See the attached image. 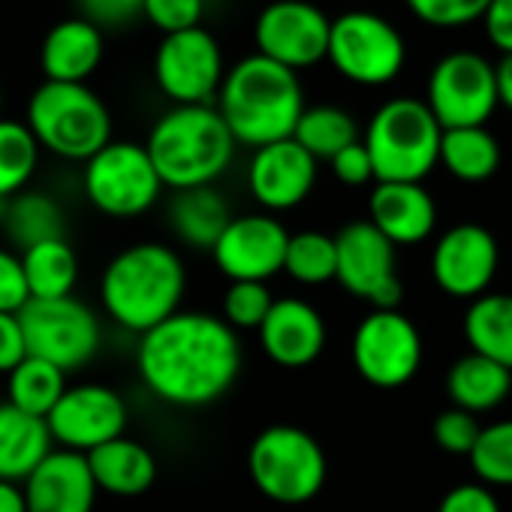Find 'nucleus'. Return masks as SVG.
Here are the masks:
<instances>
[{
    "label": "nucleus",
    "mask_w": 512,
    "mask_h": 512,
    "mask_svg": "<svg viewBox=\"0 0 512 512\" xmlns=\"http://www.w3.org/2000/svg\"><path fill=\"white\" fill-rule=\"evenodd\" d=\"M82 187L88 202L109 217H139L154 208L163 193L145 145L115 139L85 160Z\"/></svg>",
    "instance_id": "10"
},
{
    "label": "nucleus",
    "mask_w": 512,
    "mask_h": 512,
    "mask_svg": "<svg viewBox=\"0 0 512 512\" xmlns=\"http://www.w3.org/2000/svg\"><path fill=\"white\" fill-rule=\"evenodd\" d=\"M187 269L178 250L160 241H139L112 256L100 278L106 317L133 335H145L181 311Z\"/></svg>",
    "instance_id": "3"
},
{
    "label": "nucleus",
    "mask_w": 512,
    "mask_h": 512,
    "mask_svg": "<svg viewBox=\"0 0 512 512\" xmlns=\"http://www.w3.org/2000/svg\"><path fill=\"white\" fill-rule=\"evenodd\" d=\"M500 266L497 238L479 223H458L440 235L431 253V275L452 299H479L488 293Z\"/></svg>",
    "instance_id": "18"
},
{
    "label": "nucleus",
    "mask_w": 512,
    "mask_h": 512,
    "mask_svg": "<svg viewBox=\"0 0 512 512\" xmlns=\"http://www.w3.org/2000/svg\"><path fill=\"white\" fill-rule=\"evenodd\" d=\"M241 341L220 317L178 311L139 335L136 368L145 389L169 407L196 410L220 401L241 374Z\"/></svg>",
    "instance_id": "1"
},
{
    "label": "nucleus",
    "mask_w": 512,
    "mask_h": 512,
    "mask_svg": "<svg viewBox=\"0 0 512 512\" xmlns=\"http://www.w3.org/2000/svg\"><path fill=\"white\" fill-rule=\"evenodd\" d=\"M440 163L458 181L479 184L488 181L500 166V145L485 127L443 130L440 136Z\"/></svg>",
    "instance_id": "31"
},
{
    "label": "nucleus",
    "mask_w": 512,
    "mask_h": 512,
    "mask_svg": "<svg viewBox=\"0 0 512 512\" xmlns=\"http://www.w3.org/2000/svg\"><path fill=\"white\" fill-rule=\"evenodd\" d=\"M275 296L269 284L256 281H232L223 293V323L232 332H256L263 326L266 314L272 311Z\"/></svg>",
    "instance_id": "37"
},
{
    "label": "nucleus",
    "mask_w": 512,
    "mask_h": 512,
    "mask_svg": "<svg viewBox=\"0 0 512 512\" xmlns=\"http://www.w3.org/2000/svg\"><path fill=\"white\" fill-rule=\"evenodd\" d=\"M497 79V103H503L512 112V55H503V61L494 67Z\"/></svg>",
    "instance_id": "47"
},
{
    "label": "nucleus",
    "mask_w": 512,
    "mask_h": 512,
    "mask_svg": "<svg viewBox=\"0 0 512 512\" xmlns=\"http://www.w3.org/2000/svg\"><path fill=\"white\" fill-rule=\"evenodd\" d=\"M247 470L260 494L284 506H299L323 491L329 461L317 437L305 428L269 425L250 443Z\"/></svg>",
    "instance_id": "7"
},
{
    "label": "nucleus",
    "mask_w": 512,
    "mask_h": 512,
    "mask_svg": "<svg viewBox=\"0 0 512 512\" xmlns=\"http://www.w3.org/2000/svg\"><path fill=\"white\" fill-rule=\"evenodd\" d=\"M437 512H500V503L488 485H455L443 494Z\"/></svg>",
    "instance_id": "43"
},
{
    "label": "nucleus",
    "mask_w": 512,
    "mask_h": 512,
    "mask_svg": "<svg viewBox=\"0 0 512 512\" xmlns=\"http://www.w3.org/2000/svg\"><path fill=\"white\" fill-rule=\"evenodd\" d=\"M79 7H82V19H88L103 31V28H121L136 22L142 16L145 0H79Z\"/></svg>",
    "instance_id": "42"
},
{
    "label": "nucleus",
    "mask_w": 512,
    "mask_h": 512,
    "mask_svg": "<svg viewBox=\"0 0 512 512\" xmlns=\"http://www.w3.org/2000/svg\"><path fill=\"white\" fill-rule=\"evenodd\" d=\"M509 389H512V371L479 353L461 356L446 374V395L452 398V407L473 416L500 407Z\"/></svg>",
    "instance_id": "27"
},
{
    "label": "nucleus",
    "mask_w": 512,
    "mask_h": 512,
    "mask_svg": "<svg viewBox=\"0 0 512 512\" xmlns=\"http://www.w3.org/2000/svg\"><path fill=\"white\" fill-rule=\"evenodd\" d=\"M0 226H4L7 238L19 250H28L52 238H67L61 205L49 193H40V190H22L13 199H7Z\"/></svg>",
    "instance_id": "30"
},
{
    "label": "nucleus",
    "mask_w": 512,
    "mask_h": 512,
    "mask_svg": "<svg viewBox=\"0 0 512 512\" xmlns=\"http://www.w3.org/2000/svg\"><path fill=\"white\" fill-rule=\"evenodd\" d=\"M40 163V145L28 124L0 118V202L28 190Z\"/></svg>",
    "instance_id": "34"
},
{
    "label": "nucleus",
    "mask_w": 512,
    "mask_h": 512,
    "mask_svg": "<svg viewBox=\"0 0 512 512\" xmlns=\"http://www.w3.org/2000/svg\"><path fill=\"white\" fill-rule=\"evenodd\" d=\"M467 458L482 485H512V419L482 428Z\"/></svg>",
    "instance_id": "36"
},
{
    "label": "nucleus",
    "mask_w": 512,
    "mask_h": 512,
    "mask_svg": "<svg viewBox=\"0 0 512 512\" xmlns=\"http://www.w3.org/2000/svg\"><path fill=\"white\" fill-rule=\"evenodd\" d=\"M28 512H94L97 482L88 458L70 449H52L22 482Z\"/></svg>",
    "instance_id": "21"
},
{
    "label": "nucleus",
    "mask_w": 512,
    "mask_h": 512,
    "mask_svg": "<svg viewBox=\"0 0 512 512\" xmlns=\"http://www.w3.org/2000/svg\"><path fill=\"white\" fill-rule=\"evenodd\" d=\"M55 449L46 419L28 416L13 404H0V479L25 482Z\"/></svg>",
    "instance_id": "25"
},
{
    "label": "nucleus",
    "mask_w": 512,
    "mask_h": 512,
    "mask_svg": "<svg viewBox=\"0 0 512 512\" xmlns=\"http://www.w3.org/2000/svg\"><path fill=\"white\" fill-rule=\"evenodd\" d=\"M290 232L272 214H241L232 217L211 247L214 266L223 278L232 281H256L269 284L284 272Z\"/></svg>",
    "instance_id": "17"
},
{
    "label": "nucleus",
    "mask_w": 512,
    "mask_h": 512,
    "mask_svg": "<svg viewBox=\"0 0 512 512\" xmlns=\"http://www.w3.org/2000/svg\"><path fill=\"white\" fill-rule=\"evenodd\" d=\"M31 302L22 256L10 247H0V314H19Z\"/></svg>",
    "instance_id": "41"
},
{
    "label": "nucleus",
    "mask_w": 512,
    "mask_h": 512,
    "mask_svg": "<svg viewBox=\"0 0 512 512\" xmlns=\"http://www.w3.org/2000/svg\"><path fill=\"white\" fill-rule=\"evenodd\" d=\"M368 223L395 247L419 244L434 232L437 205L422 184L377 181L368 199Z\"/></svg>",
    "instance_id": "22"
},
{
    "label": "nucleus",
    "mask_w": 512,
    "mask_h": 512,
    "mask_svg": "<svg viewBox=\"0 0 512 512\" xmlns=\"http://www.w3.org/2000/svg\"><path fill=\"white\" fill-rule=\"evenodd\" d=\"M28 130L40 151L64 160H91L112 142V115L88 85L43 82L28 100Z\"/></svg>",
    "instance_id": "5"
},
{
    "label": "nucleus",
    "mask_w": 512,
    "mask_h": 512,
    "mask_svg": "<svg viewBox=\"0 0 512 512\" xmlns=\"http://www.w3.org/2000/svg\"><path fill=\"white\" fill-rule=\"evenodd\" d=\"M353 365L359 377L377 389L410 383L422 365V335L398 308L371 311L353 332Z\"/></svg>",
    "instance_id": "13"
},
{
    "label": "nucleus",
    "mask_w": 512,
    "mask_h": 512,
    "mask_svg": "<svg viewBox=\"0 0 512 512\" xmlns=\"http://www.w3.org/2000/svg\"><path fill=\"white\" fill-rule=\"evenodd\" d=\"M214 109L229 127L235 145L256 151L293 139L299 115L305 112L299 73L263 55H247L223 73Z\"/></svg>",
    "instance_id": "2"
},
{
    "label": "nucleus",
    "mask_w": 512,
    "mask_h": 512,
    "mask_svg": "<svg viewBox=\"0 0 512 512\" xmlns=\"http://www.w3.org/2000/svg\"><path fill=\"white\" fill-rule=\"evenodd\" d=\"M91 476L97 482V491L115 494V497H139L145 494L157 479V458L154 452L130 437H115L94 452L85 455Z\"/></svg>",
    "instance_id": "24"
},
{
    "label": "nucleus",
    "mask_w": 512,
    "mask_h": 512,
    "mask_svg": "<svg viewBox=\"0 0 512 512\" xmlns=\"http://www.w3.org/2000/svg\"><path fill=\"white\" fill-rule=\"evenodd\" d=\"M0 512H28L25 491L19 482H4L0 479Z\"/></svg>",
    "instance_id": "48"
},
{
    "label": "nucleus",
    "mask_w": 512,
    "mask_h": 512,
    "mask_svg": "<svg viewBox=\"0 0 512 512\" xmlns=\"http://www.w3.org/2000/svg\"><path fill=\"white\" fill-rule=\"evenodd\" d=\"M326 61L356 85H389L407 61L404 37L377 13L353 10L332 22Z\"/></svg>",
    "instance_id": "9"
},
{
    "label": "nucleus",
    "mask_w": 512,
    "mask_h": 512,
    "mask_svg": "<svg viewBox=\"0 0 512 512\" xmlns=\"http://www.w3.org/2000/svg\"><path fill=\"white\" fill-rule=\"evenodd\" d=\"M329 163H332L335 178L347 187H362V184L374 181V166H371V157H368L362 139L347 145L344 151H338Z\"/></svg>",
    "instance_id": "44"
},
{
    "label": "nucleus",
    "mask_w": 512,
    "mask_h": 512,
    "mask_svg": "<svg viewBox=\"0 0 512 512\" xmlns=\"http://www.w3.org/2000/svg\"><path fill=\"white\" fill-rule=\"evenodd\" d=\"M7 392H10L7 404H13L28 416L46 419L61 401V395L67 392V374L43 359L28 356L7 374Z\"/></svg>",
    "instance_id": "32"
},
{
    "label": "nucleus",
    "mask_w": 512,
    "mask_h": 512,
    "mask_svg": "<svg viewBox=\"0 0 512 512\" xmlns=\"http://www.w3.org/2000/svg\"><path fill=\"white\" fill-rule=\"evenodd\" d=\"M482 425L476 422L473 413H464L458 407H449L437 416L434 422V440L440 449L452 452V455H470L476 437H479Z\"/></svg>",
    "instance_id": "40"
},
{
    "label": "nucleus",
    "mask_w": 512,
    "mask_h": 512,
    "mask_svg": "<svg viewBox=\"0 0 512 512\" xmlns=\"http://www.w3.org/2000/svg\"><path fill=\"white\" fill-rule=\"evenodd\" d=\"M166 220H169L172 235L181 244L211 253V247L223 235L226 223L232 220V211H229V202L211 184V187L175 190Z\"/></svg>",
    "instance_id": "26"
},
{
    "label": "nucleus",
    "mask_w": 512,
    "mask_h": 512,
    "mask_svg": "<svg viewBox=\"0 0 512 512\" xmlns=\"http://www.w3.org/2000/svg\"><path fill=\"white\" fill-rule=\"evenodd\" d=\"M332 19L308 0H275L253 25L256 55L293 73L326 61Z\"/></svg>",
    "instance_id": "15"
},
{
    "label": "nucleus",
    "mask_w": 512,
    "mask_h": 512,
    "mask_svg": "<svg viewBox=\"0 0 512 512\" xmlns=\"http://www.w3.org/2000/svg\"><path fill=\"white\" fill-rule=\"evenodd\" d=\"M145 151L160 184L175 190L211 187L235 157V139L214 106H172L151 130Z\"/></svg>",
    "instance_id": "4"
},
{
    "label": "nucleus",
    "mask_w": 512,
    "mask_h": 512,
    "mask_svg": "<svg viewBox=\"0 0 512 512\" xmlns=\"http://www.w3.org/2000/svg\"><path fill=\"white\" fill-rule=\"evenodd\" d=\"M223 73V52L202 25L181 34H166L157 46L154 79L175 106H211Z\"/></svg>",
    "instance_id": "14"
},
{
    "label": "nucleus",
    "mask_w": 512,
    "mask_h": 512,
    "mask_svg": "<svg viewBox=\"0 0 512 512\" xmlns=\"http://www.w3.org/2000/svg\"><path fill=\"white\" fill-rule=\"evenodd\" d=\"M335 281L374 311H392L404 299L395 244L368 220L347 223L335 235Z\"/></svg>",
    "instance_id": "11"
},
{
    "label": "nucleus",
    "mask_w": 512,
    "mask_h": 512,
    "mask_svg": "<svg viewBox=\"0 0 512 512\" xmlns=\"http://www.w3.org/2000/svg\"><path fill=\"white\" fill-rule=\"evenodd\" d=\"M205 13V0H145L142 16L166 34H181L199 28Z\"/></svg>",
    "instance_id": "39"
},
{
    "label": "nucleus",
    "mask_w": 512,
    "mask_h": 512,
    "mask_svg": "<svg viewBox=\"0 0 512 512\" xmlns=\"http://www.w3.org/2000/svg\"><path fill=\"white\" fill-rule=\"evenodd\" d=\"M317 184V160L293 139H281L256 148L247 166L250 196L272 211H290L302 205Z\"/></svg>",
    "instance_id": "19"
},
{
    "label": "nucleus",
    "mask_w": 512,
    "mask_h": 512,
    "mask_svg": "<svg viewBox=\"0 0 512 512\" xmlns=\"http://www.w3.org/2000/svg\"><path fill=\"white\" fill-rule=\"evenodd\" d=\"M25 359H28V347H25L19 314H0V374H10Z\"/></svg>",
    "instance_id": "45"
},
{
    "label": "nucleus",
    "mask_w": 512,
    "mask_h": 512,
    "mask_svg": "<svg viewBox=\"0 0 512 512\" xmlns=\"http://www.w3.org/2000/svg\"><path fill=\"white\" fill-rule=\"evenodd\" d=\"M491 0H407L410 13L431 28H464L482 22Z\"/></svg>",
    "instance_id": "38"
},
{
    "label": "nucleus",
    "mask_w": 512,
    "mask_h": 512,
    "mask_svg": "<svg viewBox=\"0 0 512 512\" xmlns=\"http://www.w3.org/2000/svg\"><path fill=\"white\" fill-rule=\"evenodd\" d=\"M464 338L470 353H479L512 371V296L485 293L464 314Z\"/></svg>",
    "instance_id": "28"
},
{
    "label": "nucleus",
    "mask_w": 512,
    "mask_h": 512,
    "mask_svg": "<svg viewBox=\"0 0 512 512\" xmlns=\"http://www.w3.org/2000/svg\"><path fill=\"white\" fill-rule=\"evenodd\" d=\"M293 142H299L320 163L359 142V127L356 118L341 106H305L293 130Z\"/></svg>",
    "instance_id": "33"
},
{
    "label": "nucleus",
    "mask_w": 512,
    "mask_h": 512,
    "mask_svg": "<svg viewBox=\"0 0 512 512\" xmlns=\"http://www.w3.org/2000/svg\"><path fill=\"white\" fill-rule=\"evenodd\" d=\"M31 299H67L79 284V256L67 238H52L19 253Z\"/></svg>",
    "instance_id": "29"
},
{
    "label": "nucleus",
    "mask_w": 512,
    "mask_h": 512,
    "mask_svg": "<svg viewBox=\"0 0 512 512\" xmlns=\"http://www.w3.org/2000/svg\"><path fill=\"white\" fill-rule=\"evenodd\" d=\"M440 124L425 100L395 97L383 103L365 130V151L374 166V181L422 184L440 163Z\"/></svg>",
    "instance_id": "6"
},
{
    "label": "nucleus",
    "mask_w": 512,
    "mask_h": 512,
    "mask_svg": "<svg viewBox=\"0 0 512 512\" xmlns=\"http://www.w3.org/2000/svg\"><path fill=\"white\" fill-rule=\"evenodd\" d=\"M28 356L43 359L64 374L85 368L103 344L100 317L76 296L31 299L19 311Z\"/></svg>",
    "instance_id": "8"
},
{
    "label": "nucleus",
    "mask_w": 512,
    "mask_h": 512,
    "mask_svg": "<svg viewBox=\"0 0 512 512\" xmlns=\"http://www.w3.org/2000/svg\"><path fill=\"white\" fill-rule=\"evenodd\" d=\"M284 272L302 287H323L335 281V235L317 229L290 235Z\"/></svg>",
    "instance_id": "35"
},
{
    "label": "nucleus",
    "mask_w": 512,
    "mask_h": 512,
    "mask_svg": "<svg viewBox=\"0 0 512 512\" xmlns=\"http://www.w3.org/2000/svg\"><path fill=\"white\" fill-rule=\"evenodd\" d=\"M256 335H260L263 353L278 368L290 371L314 365L323 356L329 338L323 314L305 299H275Z\"/></svg>",
    "instance_id": "20"
},
{
    "label": "nucleus",
    "mask_w": 512,
    "mask_h": 512,
    "mask_svg": "<svg viewBox=\"0 0 512 512\" xmlns=\"http://www.w3.org/2000/svg\"><path fill=\"white\" fill-rule=\"evenodd\" d=\"M103 61V31L88 19H64L58 22L40 49V67L46 82H70L85 85L88 76Z\"/></svg>",
    "instance_id": "23"
},
{
    "label": "nucleus",
    "mask_w": 512,
    "mask_h": 512,
    "mask_svg": "<svg viewBox=\"0 0 512 512\" xmlns=\"http://www.w3.org/2000/svg\"><path fill=\"white\" fill-rule=\"evenodd\" d=\"M440 130L485 127L497 109L494 67L473 52H452L440 58L428 79V100Z\"/></svg>",
    "instance_id": "12"
},
{
    "label": "nucleus",
    "mask_w": 512,
    "mask_h": 512,
    "mask_svg": "<svg viewBox=\"0 0 512 512\" xmlns=\"http://www.w3.org/2000/svg\"><path fill=\"white\" fill-rule=\"evenodd\" d=\"M485 34L494 49L503 55H512V0H491L482 16Z\"/></svg>",
    "instance_id": "46"
},
{
    "label": "nucleus",
    "mask_w": 512,
    "mask_h": 512,
    "mask_svg": "<svg viewBox=\"0 0 512 512\" xmlns=\"http://www.w3.org/2000/svg\"><path fill=\"white\" fill-rule=\"evenodd\" d=\"M130 422L127 401L118 389L103 383L67 386L55 410L46 416L52 443L79 455L94 452L97 446L124 437Z\"/></svg>",
    "instance_id": "16"
}]
</instances>
